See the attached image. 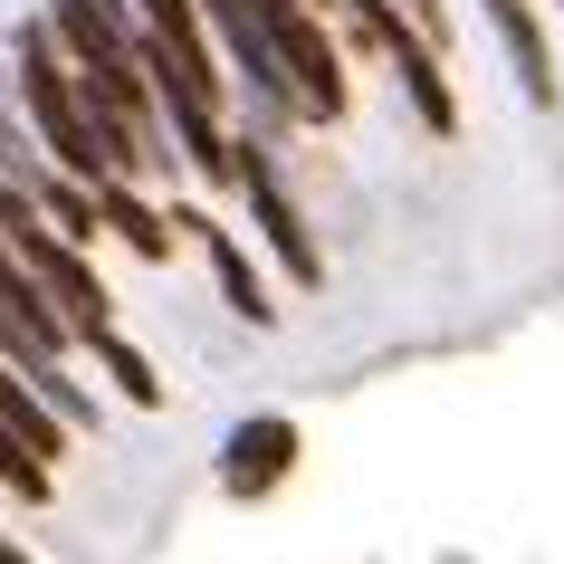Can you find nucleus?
<instances>
[{
    "label": "nucleus",
    "mask_w": 564,
    "mask_h": 564,
    "mask_svg": "<svg viewBox=\"0 0 564 564\" xmlns=\"http://www.w3.org/2000/svg\"><path fill=\"white\" fill-rule=\"evenodd\" d=\"M0 564H30V545H10V535H0Z\"/></svg>",
    "instance_id": "obj_13"
},
{
    "label": "nucleus",
    "mask_w": 564,
    "mask_h": 564,
    "mask_svg": "<svg viewBox=\"0 0 564 564\" xmlns=\"http://www.w3.org/2000/svg\"><path fill=\"white\" fill-rule=\"evenodd\" d=\"M288 469H297V421L288 412H249L230 441H220V488H230V498H268Z\"/></svg>",
    "instance_id": "obj_5"
},
{
    "label": "nucleus",
    "mask_w": 564,
    "mask_h": 564,
    "mask_svg": "<svg viewBox=\"0 0 564 564\" xmlns=\"http://www.w3.org/2000/svg\"><path fill=\"white\" fill-rule=\"evenodd\" d=\"M402 20H412L431 48H449V10H441V0H402Z\"/></svg>",
    "instance_id": "obj_12"
},
{
    "label": "nucleus",
    "mask_w": 564,
    "mask_h": 564,
    "mask_svg": "<svg viewBox=\"0 0 564 564\" xmlns=\"http://www.w3.org/2000/svg\"><path fill=\"white\" fill-rule=\"evenodd\" d=\"M48 39L67 48L77 77H124L134 67V0H48Z\"/></svg>",
    "instance_id": "obj_4"
},
{
    "label": "nucleus",
    "mask_w": 564,
    "mask_h": 564,
    "mask_svg": "<svg viewBox=\"0 0 564 564\" xmlns=\"http://www.w3.org/2000/svg\"><path fill=\"white\" fill-rule=\"evenodd\" d=\"M173 230H192V239H202V259H210V278H220V297H230V316H239V326H278V306H268V278L249 268V249H239V239L220 230V220L182 210Z\"/></svg>",
    "instance_id": "obj_6"
},
{
    "label": "nucleus",
    "mask_w": 564,
    "mask_h": 564,
    "mask_svg": "<svg viewBox=\"0 0 564 564\" xmlns=\"http://www.w3.org/2000/svg\"><path fill=\"white\" fill-rule=\"evenodd\" d=\"M87 345H96V364H106V373H116V392H124V402H134V412H163V383H153V364L134 355V345H124L116 326H96Z\"/></svg>",
    "instance_id": "obj_10"
},
{
    "label": "nucleus",
    "mask_w": 564,
    "mask_h": 564,
    "mask_svg": "<svg viewBox=\"0 0 564 564\" xmlns=\"http://www.w3.org/2000/svg\"><path fill=\"white\" fill-rule=\"evenodd\" d=\"M306 10H316V0H306Z\"/></svg>",
    "instance_id": "obj_14"
},
{
    "label": "nucleus",
    "mask_w": 564,
    "mask_h": 564,
    "mask_svg": "<svg viewBox=\"0 0 564 564\" xmlns=\"http://www.w3.org/2000/svg\"><path fill=\"white\" fill-rule=\"evenodd\" d=\"M0 239H10V259L39 278V297L67 316V335H77V345H87L96 326H116V316H106L116 297H106V278L87 268V249H67V239L39 220V202L20 192V182H0Z\"/></svg>",
    "instance_id": "obj_1"
},
{
    "label": "nucleus",
    "mask_w": 564,
    "mask_h": 564,
    "mask_svg": "<svg viewBox=\"0 0 564 564\" xmlns=\"http://www.w3.org/2000/svg\"><path fill=\"white\" fill-rule=\"evenodd\" d=\"M555 10H564V0H555Z\"/></svg>",
    "instance_id": "obj_15"
},
{
    "label": "nucleus",
    "mask_w": 564,
    "mask_h": 564,
    "mask_svg": "<svg viewBox=\"0 0 564 564\" xmlns=\"http://www.w3.org/2000/svg\"><path fill=\"white\" fill-rule=\"evenodd\" d=\"M96 220H106V230H116L134 259H173V220H163L153 202H134L124 182H96Z\"/></svg>",
    "instance_id": "obj_9"
},
{
    "label": "nucleus",
    "mask_w": 564,
    "mask_h": 564,
    "mask_svg": "<svg viewBox=\"0 0 564 564\" xmlns=\"http://www.w3.org/2000/svg\"><path fill=\"white\" fill-rule=\"evenodd\" d=\"M20 192L39 202V220L67 239V249H87L106 220H96V182H77V173H20Z\"/></svg>",
    "instance_id": "obj_8"
},
{
    "label": "nucleus",
    "mask_w": 564,
    "mask_h": 564,
    "mask_svg": "<svg viewBox=\"0 0 564 564\" xmlns=\"http://www.w3.org/2000/svg\"><path fill=\"white\" fill-rule=\"evenodd\" d=\"M230 182H239V202H249V220H259L268 259L288 268V288H326V249L306 239V210L288 202V182H278L268 144H249V134H239V163H230Z\"/></svg>",
    "instance_id": "obj_3"
},
{
    "label": "nucleus",
    "mask_w": 564,
    "mask_h": 564,
    "mask_svg": "<svg viewBox=\"0 0 564 564\" xmlns=\"http://www.w3.org/2000/svg\"><path fill=\"white\" fill-rule=\"evenodd\" d=\"M0 488H10V498H48V459H30V449H20V431H10V421H0Z\"/></svg>",
    "instance_id": "obj_11"
},
{
    "label": "nucleus",
    "mask_w": 564,
    "mask_h": 564,
    "mask_svg": "<svg viewBox=\"0 0 564 564\" xmlns=\"http://www.w3.org/2000/svg\"><path fill=\"white\" fill-rule=\"evenodd\" d=\"M345 20H355L364 48H383V58H392V77H402V96H412V116L431 124V134H459V96H449V77H441V48L402 20V0H345Z\"/></svg>",
    "instance_id": "obj_2"
},
{
    "label": "nucleus",
    "mask_w": 564,
    "mask_h": 564,
    "mask_svg": "<svg viewBox=\"0 0 564 564\" xmlns=\"http://www.w3.org/2000/svg\"><path fill=\"white\" fill-rule=\"evenodd\" d=\"M478 20L498 30L507 67H517V96H527V106H555V58H545V30H535L527 0H478Z\"/></svg>",
    "instance_id": "obj_7"
}]
</instances>
